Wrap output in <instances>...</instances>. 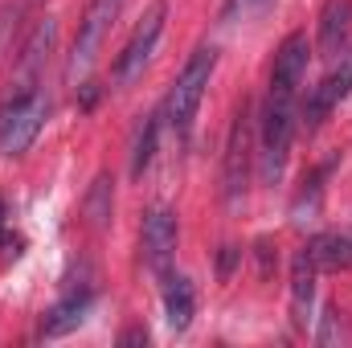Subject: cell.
I'll list each match as a JSON object with an SVG mask.
<instances>
[{"label": "cell", "mask_w": 352, "mask_h": 348, "mask_svg": "<svg viewBox=\"0 0 352 348\" xmlns=\"http://www.w3.org/2000/svg\"><path fill=\"white\" fill-rule=\"evenodd\" d=\"M295 94L299 90L270 87L263 107V144H258V173L266 184H278L287 173V156H291V135H295Z\"/></svg>", "instance_id": "1"}, {"label": "cell", "mask_w": 352, "mask_h": 348, "mask_svg": "<svg viewBox=\"0 0 352 348\" xmlns=\"http://www.w3.org/2000/svg\"><path fill=\"white\" fill-rule=\"evenodd\" d=\"M123 12V0H90L82 21H78V37H74V50H70V62H66V87H82L102 54V41L111 37L115 21Z\"/></svg>", "instance_id": "2"}, {"label": "cell", "mask_w": 352, "mask_h": 348, "mask_svg": "<svg viewBox=\"0 0 352 348\" xmlns=\"http://www.w3.org/2000/svg\"><path fill=\"white\" fill-rule=\"evenodd\" d=\"M213 70H217V50H213V45H201V50L184 62V70L176 74L173 90H168V98H164V123L173 127L176 135H188L192 115H197V107H201V98H205V87H209Z\"/></svg>", "instance_id": "3"}, {"label": "cell", "mask_w": 352, "mask_h": 348, "mask_svg": "<svg viewBox=\"0 0 352 348\" xmlns=\"http://www.w3.org/2000/svg\"><path fill=\"white\" fill-rule=\"evenodd\" d=\"M50 119V98L41 90H21L0 107V156H25Z\"/></svg>", "instance_id": "4"}, {"label": "cell", "mask_w": 352, "mask_h": 348, "mask_svg": "<svg viewBox=\"0 0 352 348\" xmlns=\"http://www.w3.org/2000/svg\"><path fill=\"white\" fill-rule=\"evenodd\" d=\"M250 164H254V119H250V107L242 102L238 115H234V127H230V140H226V164H221V193H226L230 205L246 201Z\"/></svg>", "instance_id": "5"}, {"label": "cell", "mask_w": 352, "mask_h": 348, "mask_svg": "<svg viewBox=\"0 0 352 348\" xmlns=\"http://www.w3.org/2000/svg\"><path fill=\"white\" fill-rule=\"evenodd\" d=\"M164 17H168V4L156 0V4L144 12V21L135 25L131 41L123 45V54H119V62H115V87L119 90L135 87V83L144 78V70H148V62H152V54H156V41H160V33H164Z\"/></svg>", "instance_id": "6"}, {"label": "cell", "mask_w": 352, "mask_h": 348, "mask_svg": "<svg viewBox=\"0 0 352 348\" xmlns=\"http://www.w3.org/2000/svg\"><path fill=\"white\" fill-rule=\"evenodd\" d=\"M176 238H180V230H176V213H173V209H164V205H156V209L144 217V234H140L144 262H148V270H152L156 279L173 274Z\"/></svg>", "instance_id": "7"}, {"label": "cell", "mask_w": 352, "mask_h": 348, "mask_svg": "<svg viewBox=\"0 0 352 348\" xmlns=\"http://www.w3.org/2000/svg\"><path fill=\"white\" fill-rule=\"evenodd\" d=\"M349 90H352V50H340V54H336V66L324 74L320 87L307 94V107H303L307 131L320 127V123L332 115V107H340V98H349Z\"/></svg>", "instance_id": "8"}, {"label": "cell", "mask_w": 352, "mask_h": 348, "mask_svg": "<svg viewBox=\"0 0 352 348\" xmlns=\"http://www.w3.org/2000/svg\"><path fill=\"white\" fill-rule=\"evenodd\" d=\"M54 37H58V21L54 17H41L33 25V33L21 41V54H16V94L21 90H37V78H41V66L54 50Z\"/></svg>", "instance_id": "9"}, {"label": "cell", "mask_w": 352, "mask_h": 348, "mask_svg": "<svg viewBox=\"0 0 352 348\" xmlns=\"http://www.w3.org/2000/svg\"><path fill=\"white\" fill-rule=\"evenodd\" d=\"M316 274H320V266L311 262L307 254V246L291 259V324L299 328V332H307V324H311V303H316Z\"/></svg>", "instance_id": "10"}, {"label": "cell", "mask_w": 352, "mask_h": 348, "mask_svg": "<svg viewBox=\"0 0 352 348\" xmlns=\"http://www.w3.org/2000/svg\"><path fill=\"white\" fill-rule=\"evenodd\" d=\"M307 62H311V45H307V33H287L278 54H274V70H270V87H287L299 90L303 74H307Z\"/></svg>", "instance_id": "11"}, {"label": "cell", "mask_w": 352, "mask_h": 348, "mask_svg": "<svg viewBox=\"0 0 352 348\" xmlns=\"http://www.w3.org/2000/svg\"><path fill=\"white\" fill-rule=\"evenodd\" d=\"M90 299H94V287L66 291V295L45 312V320H41V336H62V332L78 328V324H82V316H87V307H90Z\"/></svg>", "instance_id": "12"}, {"label": "cell", "mask_w": 352, "mask_h": 348, "mask_svg": "<svg viewBox=\"0 0 352 348\" xmlns=\"http://www.w3.org/2000/svg\"><path fill=\"white\" fill-rule=\"evenodd\" d=\"M164 316H168V328L173 332H184L197 316V291L184 274H164Z\"/></svg>", "instance_id": "13"}, {"label": "cell", "mask_w": 352, "mask_h": 348, "mask_svg": "<svg viewBox=\"0 0 352 348\" xmlns=\"http://www.w3.org/2000/svg\"><path fill=\"white\" fill-rule=\"evenodd\" d=\"M352 29V0H328L320 12V54L336 58Z\"/></svg>", "instance_id": "14"}, {"label": "cell", "mask_w": 352, "mask_h": 348, "mask_svg": "<svg viewBox=\"0 0 352 348\" xmlns=\"http://www.w3.org/2000/svg\"><path fill=\"white\" fill-rule=\"evenodd\" d=\"M307 254L320 270H344L352 266V238L349 234H316L307 242Z\"/></svg>", "instance_id": "15"}, {"label": "cell", "mask_w": 352, "mask_h": 348, "mask_svg": "<svg viewBox=\"0 0 352 348\" xmlns=\"http://www.w3.org/2000/svg\"><path fill=\"white\" fill-rule=\"evenodd\" d=\"M160 127H164V107L152 111V115L144 119L140 135H135V148H131V176H144L148 168H152V160H156V144H160Z\"/></svg>", "instance_id": "16"}, {"label": "cell", "mask_w": 352, "mask_h": 348, "mask_svg": "<svg viewBox=\"0 0 352 348\" xmlns=\"http://www.w3.org/2000/svg\"><path fill=\"white\" fill-rule=\"evenodd\" d=\"M82 209H87L90 226L94 230H102L107 221H111V209H115V193H111V176H94V184H90L87 201H82Z\"/></svg>", "instance_id": "17"}, {"label": "cell", "mask_w": 352, "mask_h": 348, "mask_svg": "<svg viewBox=\"0 0 352 348\" xmlns=\"http://www.w3.org/2000/svg\"><path fill=\"white\" fill-rule=\"evenodd\" d=\"M29 4L33 0H8L4 8H0V54L12 45V33H16V25H21V17L29 12Z\"/></svg>", "instance_id": "18"}, {"label": "cell", "mask_w": 352, "mask_h": 348, "mask_svg": "<svg viewBox=\"0 0 352 348\" xmlns=\"http://www.w3.org/2000/svg\"><path fill=\"white\" fill-rule=\"evenodd\" d=\"M274 0H226L221 4V21H250V17H258V12H266Z\"/></svg>", "instance_id": "19"}, {"label": "cell", "mask_w": 352, "mask_h": 348, "mask_svg": "<svg viewBox=\"0 0 352 348\" xmlns=\"http://www.w3.org/2000/svg\"><path fill=\"white\" fill-rule=\"evenodd\" d=\"M336 328H340V312L328 307V312H324V328H320L316 340H320V345H332V340H336Z\"/></svg>", "instance_id": "20"}, {"label": "cell", "mask_w": 352, "mask_h": 348, "mask_svg": "<svg viewBox=\"0 0 352 348\" xmlns=\"http://www.w3.org/2000/svg\"><path fill=\"white\" fill-rule=\"evenodd\" d=\"M119 345L127 348V345H148V328H127L123 336H119Z\"/></svg>", "instance_id": "21"}, {"label": "cell", "mask_w": 352, "mask_h": 348, "mask_svg": "<svg viewBox=\"0 0 352 348\" xmlns=\"http://www.w3.org/2000/svg\"><path fill=\"white\" fill-rule=\"evenodd\" d=\"M238 254H242V250H234V246H221V266H217V270H221V279H226V274L234 270V262H238Z\"/></svg>", "instance_id": "22"}, {"label": "cell", "mask_w": 352, "mask_h": 348, "mask_svg": "<svg viewBox=\"0 0 352 348\" xmlns=\"http://www.w3.org/2000/svg\"><path fill=\"white\" fill-rule=\"evenodd\" d=\"M0 230H4V201H0Z\"/></svg>", "instance_id": "23"}]
</instances>
